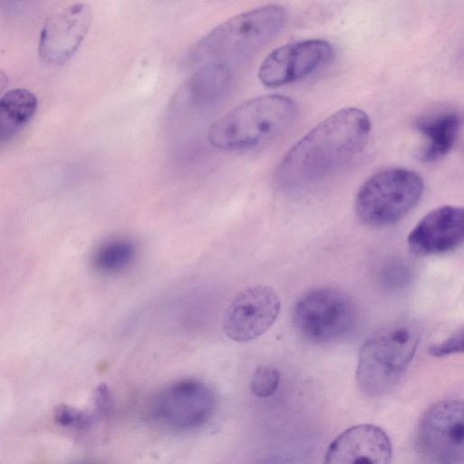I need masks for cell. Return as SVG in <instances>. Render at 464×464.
I'll return each instance as SVG.
<instances>
[{
  "mask_svg": "<svg viewBox=\"0 0 464 464\" xmlns=\"http://www.w3.org/2000/svg\"><path fill=\"white\" fill-rule=\"evenodd\" d=\"M37 98L29 90L12 89L0 98V142L16 136L33 119Z\"/></svg>",
  "mask_w": 464,
  "mask_h": 464,
  "instance_id": "obj_16",
  "label": "cell"
},
{
  "mask_svg": "<svg viewBox=\"0 0 464 464\" xmlns=\"http://www.w3.org/2000/svg\"><path fill=\"white\" fill-rule=\"evenodd\" d=\"M463 339V328H459L443 341L431 344L428 349V353L433 357H444L462 353Z\"/></svg>",
  "mask_w": 464,
  "mask_h": 464,
  "instance_id": "obj_19",
  "label": "cell"
},
{
  "mask_svg": "<svg viewBox=\"0 0 464 464\" xmlns=\"http://www.w3.org/2000/svg\"><path fill=\"white\" fill-rule=\"evenodd\" d=\"M297 116V106L284 95L247 100L216 121L209 128L210 144L224 150L256 148L286 132Z\"/></svg>",
  "mask_w": 464,
  "mask_h": 464,
  "instance_id": "obj_3",
  "label": "cell"
},
{
  "mask_svg": "<svg viewBox=\"0 0 464 464\" xmlns=\"http://www.w3.org/2000/svg\"><path fill=\"white\" fill-rule=\"evenodd\" d=\"M463 237V208L445 205L422 217L408 235L407 243L413 254L427 256L456 249Z\"/></svg>",
  "mask_w": 464,
  "mask_h": 464,
  "instance_id": "obj_13",
  "label": "cell"
},
{
  "mask_svg": "<svg viewBox=\"0 0 464 464\" xmlns=\"http://www.w3.org/2000/svg\"><path fill=\"white\" fill-rule=\"evenodd\" d=\"M8 82V77L5 71L0 69V95L5 91Z\"/></svg>",
  "mask_w": 464,
  "mask_h": 464,
  "instance_id": "obj_21",
  "label": "cell"
},
{
  "mask_svg": "<svg viewBox=\"0 0 464 464\" xmlns=\"http://www.w3.org/2000/svg\"><path fill=\"white\" fill-rule=\"evenodd\" d=\"M137 254L135 244L127 238H114L101 244L92 257V266L104 275H114L127 269Z\"/></svg>",
  "mask_w": 464,
  "mask_h": 464,
  "instance_id": "obj_17",
  "label": "cell"
},
{
  "mask_svg": "<svg viewBox=\"0 0 464 464\" xmlns=\"http://www.w3.org/2000/svg\"><path fill=\"white\" fill-rule=\"evenodd\" d=\"M461 125V117L452 109H440L419 116L414 129L426 140L420 159L434 162L444 158L454 148Z\"/></svg>",
  "mask_w": 464,
  "mask_h": 464,
  "instance_id": "obj_15",
  "label": "cell"
},
{
  "mask_svg": "<svg viewBox=\"0 0 464 464\" xmlns=\"http://www.w3.org/2000/svg\"><path fill=\"white\" fill-rule=\"evenodd\" d=\"M392 455V443L383 430L373 424H359L331 442L323 464H391Z\"/></svg>",
  "mask_w": 464,
  "mask_h": 464,
  "instance_id": "obj_14",
  "label": "cell"
},
{
  "mask_svg": "<svg viewBox=\"0 0 464 464\" xmlns=\"http://www.w3.org/2000/svg\"><path fill=\"white\" fill-rule=\"evenodd\" d=\"M419 342L418 330L408 323L392 324L367 339L356 368L360 390L371 397L391 392L411 365Z\"/></svg>",
  "mask_w": 464,
  "mask_h": 464,
  "instance_id": "obj_4",
  "label": "cell"
},
{
  "mask_svg": "<svg viewBox=\"0 0 464 464\" xmlns=\"http://www.w3.org/2000/svg\"><path fill=\"white\" fill-rule=\"evenodd\" d=\"M285 10L278 5H263L237 14L207 34L193 49L191 59L201 65L229 66L253 57L285 27Z\"/></svg>",
  "mask_w": 464,
  "mask_h": 464,
  "instance_id": "obj_2",
  "label": "cell"
},
{
  "mask_svg": "<svg viewBox=\"0 0 464 464\" xmlns=\"http://www.w3.org/2000/svg\"><path fill=\"white\" fill-rule=\"evenodd\" d=\"M333 55L332 45L321 39H307L279 46L271 52L258 70L260 82L267 87L285 85L314 73Z\"/></svg>",
  "mask_w": 464,
  "mask_h": 464,
  "instance_id": "obj_9",
  "label": "cell"
},
{
  "mask_svg": "<svg viewBox=\"0 0 464 464\" xmlns=\"http://www.w3.org/2000/svg\"><path fill=\"white\" fill-rule=\"evenodd\" d=\"M281 307L276 290L266 285H249L230 299L222 317L225 335L246 343L264 334L276 321Z\"/></svg>",
  "mask_w": 464,
  "mask_h": 464,
  "instance_id": "obj_8",
  "label": "cell"
},
{
  "mask_svg": "<svg viewBox=\"0 0 464 464\" xmlns=\"http://www.w3.org/2000/svg\"><path fill=\"white\" fill-rule=\"evenodd\" d=\"M213 391L204 382L185 379L166 387L154 403L156 418L177 430H190L203 425L215 408Z\"/></svg>",
  "mask_w": 464,
  "mask_h": 464,
  "instance_id": "obj_10",
  "label": "cell"
},
{
  "mask_svg": "<svg viewBox=\"0 0 464 464\" xmlns=\"http://www.w3.org/2000/svg\"><path fill=\"white\" fill-rule=\"evenodd\" d=\"M54 419L62 426H81L88 420L87 416L69 405H59L54 411Z\"/></svg>",
  "mask_w": 464,
  "mask_h": 464,
  "instance_id": "obj_20",
  "label": "cell"
},
{
  "mask_svg": "<svg viewBox=\"0 0 464 464\" xmlns=\"http://www.w3.org/2000/svg\"><path fill=\"white\" fill-rule=\"evenodd\" d=\"M280 373L273 365H261L252 374L250 390L258 398L273 395L278 388Z\"/></svg>",
  "mask_w": 464,
  "mask_h": 464,
  "instance_id": "obj_18",
  "label": "cell"
},
{
  "mask_svg": "<svg viewBox=\"0 0 464 464\" xmlns=\"http://www.w3.org/2000/svg\"><path fill=\"white\" fill-rule=\"evenodd\" d=\"M423 191L424 182L417 172L405 168H387L362 184L355 197V212L369 227H388L409 214Z\"/></svg>",
  "mask_w": 464,
  "mask_h": 464,
  "instance_id": "obj_5",
  "label": "cell"
},
{
  "mask_svg": "<svg viewBox=\"0 0 464 464\" xmlns=\"http://www.w3.org/2000/svg\"><path fill=\"white\" fill-rule=\"evenodd\" d=\"M92 6L83 2L72 4L50 15L39 38L38 53L47 64L60 65L77 52L92 22Z\"/></svg>",
  "mask_w": 464,
  "mask_h": 464,
  "instance_id": "obj_11",
  "label": "cell"
},
{
  "mask_svg": "<svg viewBox=\"0 0 464 464\" xmlns=\"http://www.w3.org/2000/svg\"><path fill=\"white\" fill-rule=\"evenodd\" d=\"M370 132L371 121L362 110L334 112L289 149L276 168V181L301 187L335 173L361 153Z\"/></svg>",
  "mask_w": 464,
  "mask_h": 464,
  "instance_id": "obj_1",
  "label": "cell"
},
{
  "mask_svg": "<svg viewBox=\"0 0 464 464\" xmlns=\"http://www.w3.org/2000/svg\"><path fill=\"white\" fill-rule=\"evenodd\" d=\"M233 74L229 66L201 65L175 92L169 102L171 116L198 115L218 106L230 92Z\"/></svg>",
  "mask_w": 464,
  "mask_h": 464,
  "instance_id": "obj_12",
  "label": "cell"
},
{
  "mask_svg": "<svg viewBox=\"0 0 464 464\" xmlns=\"http://www.w3.org/2000/svg\"><path fill=\"white\" fill-rule=\"evenodd\" d=\"M352 299L334 287L307 291L295 303L293 322L298 333L311 342L325 343L345 336L355 323Z\"/></svg>",
  "mask_w": 464,
  "mask_h": 464,
  "instance_id": "obj_7",
  "label": "cell"
},
{
  "mask_svg": "<svg viewBox=\"0 0 464 464\" xmlns=\"http://www.w3.org/2000/svg\"><path fill=\"white\" fill-rule=\"evenodd\" d=\"M463 403L446 400L423 413L416 430L413 464H462Z\"/></svg>",
  "mask_w": 464,
  "mask_h": 464,
  "instance_id": "obj_6",
  "label": "cell"
}]
</instances>
